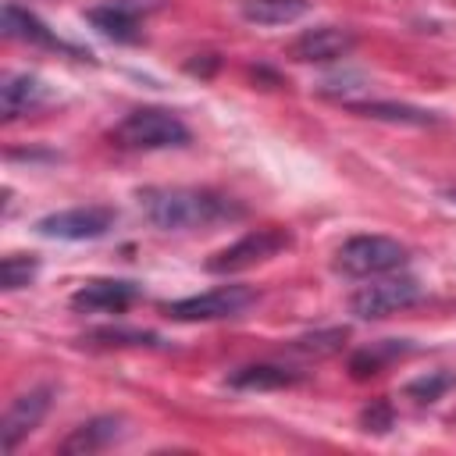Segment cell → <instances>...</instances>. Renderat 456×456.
Instances as JSON below:
<instances>
[{"label":"cell","mask_w":456,"mask_h":456,"mask_svg":"<svg viewBox=\"0 0 456 456\" xmlns=\"http://www.w3.org/2000/svg\"><path fill=\"white\" fill-rule=\"evenodd\" d=\"M256 292L249 285H217L210 292L200 296H185L164 306L167 317L175 321H224V317H239L253 306Z\"/></svg>","instance_id":"6"},{"label":"cell","mask_w":456,"mask_h":456,"mask_svg":"<svg viewBox=\"0 0 456 456\" xmlns=\"http://www.w3.org/2000/svg\"><path fill=\"white\" fill-rule=\"evenodd\" d=\"M118 214L110 207H71V210H53L36 221V232L43 239H61V242H89L103 239L114 228Z\"/></svg>","instance_id":"7"},{"label":"cell","mask_w":456,"mask_h":456,"mask_svg":"<svg viewBox=\"0 0 456 456\" xmlns=\"http://www.w3.org/2000/svg\"><path fill=\"white\" fill-rule=\"evenodd\" d=\"M139 207L146 221L160 232H196V228H214L221 221L242 217V207L235 200L210 192V189H189V185L142 189Z\"/></svg>","instance_id":"1"},{"label":"cell","mask_w":456,"mask_h":456,"mask_svg":"<svg viewBox=\"0 0 456 456\" xmlns=\"http://www.w3.org/2000/svg\"><path fill=\"white\" fill-rule=\"evenodd\" d=\"M353 32L349 28H338V25H317V28H306L296 43H292V57L296 61H306V64H324V61H338L353 50Z\"/></svg>","instance_id":"11"},{"label":"cell","mask_w":456,"mask_h":456,"mask_svg":"<svg viewBox=\"0 0 456 456\" xmlns=\"http://www.w3.org/2000/svg\"><path fill=\"white\" fill-rule=\"evenodd\" d=\"M424 299V289L417 285V278H370L367 285H360L353 296H349V310L360 317V321H378V317H388L395 310H406L413 303Z\"/></svg>","instance_id":"5"},{"label":"cell","mask_w":456,"mask_h":456,"mask_svg":"<svg viewBox=\"0 0 456 456\" xmlns=\"http://www.w3.org/2000/svg\"><path fill=\"white\" fill-rule=\"evenodd\" d=\"M310 11V0H242V18L253 25H289Z\"/></svg>","instance_id":"16"},{"label":"cell","mask_w":456,"mask_h":456,"mask_svg":"<svg viewBox=\"0 0 456 456\" xmlns=\"http://www.w3.org/2000/svg\"><path fill=\"white\" fill-rule=\"evenodd\" d=\"M452 385H456V378H452L449 370H428V374H420V378H413V381L406 385V395L417 399V403H435V399H442Z\"/></svg>","instance_id":"20"},{"label":"cell","mask_w":456,"mask_h":456,"mask_svg":"<svg viewBox=\"0 0 456 456\" xmlns=\"http://www.w3.org/2000/svg\"><path fill=\"white\" fill-rule=\"evenodd\" d=\"M346 331L342 328H331V331H321V335H306V338H296V349H306V353H335L342 346Z\"/></svg>","instance_id":"22"},{"label":"cell","mask_w":456,"mask_h":456,"mask_svg":"<svg viewBox=\"0 0 456 456\" xmlns=\"http://www.w3.org/2000/svg\"><path fill=\"white\" fill-rule=\"evenodd\" d=\"M36 271H39V260H36V256H28V253H11V256H4V264H0V281H4L7 292H14V289H25V285L36 278Z\"/></svg>","instance_id":"19"},{"label":"cell","mask_w":456,"mask_h":456,"mask_svg":"<svg viewBox=\"0 0 456 456\" xmlns=\"http://www.w3.org/2000/svg\"><path fill=\"white\" fill-rule=\"evenodd\" d=\"M403 353H410V346H403V342H395V338L374 342L370 349H363V353H356V356H353V374H356V378L378 374L385 360H395V356H403Z\"/></svg>","instance_id":"18"},{"label":"cell","mask_w":456,"mask_h":456,"mask_svg":"<svg viewBox=\"0 0 456 456\" xmlns=\"http://www.w3.org/2000/svg\"><path fill=\"white\" fill-rule=\"evenodd\" d=\"M89 342H103V346H157L160 338L153 331H125V328H100L89 335Z\"/></svg>","instance_id":"21"},{"label":"cell","mask_w":456,"mask_h":456,"mask_svg":"<svg viewBox=\"0 0 456 456\" xmlns=\"http://www.w3.org/2000/svg\"><path fill=\"white\" fill-rule=\"evenodd\" d=\"M110 139L125 150H171V146H185L189 142V125L164 107H135L128 110Z\"/></svg>","instance_id":"2"},{"label":"cell","mask_w":456,"mask_h":456,"mask_svg":"<svg viewBox=\"0 0 456 456\" xmlns=\"http://www.w3.org/2000/svg\"><path fill=\"white\" fill-rule=\"evenodd\" d=\"M299 374L289 370V367H278V363H249V367H239L228 374V385L232 388H285V385H296Z\"/></svg>","instance_id":"15"},{"label":"cell","mask_w":456,"mask_h":456,"mask_svg":"<svg viewBox=\"0 0 456 456\" xmlns=\"http://www.w3.org/2000/svg\"><path fill=\"white\" fill-rule=\"evenodd\" d=\"M410 253L399 239L388 235H353L335 253V271L346 278H378L406 267Z\"/></svg>","instance_id":"3"},{"label":"cell","mask_w":456,"mask_h":456,"mask_svg":"<svg viewBox=\"0 0 456 456\" xmlns=\"http://www.w3.org/2000/svg\"><path fill=\"white\" fill-rule=\"evenodd\" d=\"M0 96H4V118H18V114L43 107L50 100V89L36 75H7Z\"/></svg>","instance_id":"12"},{"label":"cell","mask_w":456,"mask_h":456,"mask_svg":"<svg viewBox=\"0 0 456 456\" xmlns=\"http://www.w3.org/2000/svg\"><path fill=\"white\" fill-rule=\"evenodd\" d=\"M164 0H103L96 7L86 11V18L114 43H135L139 39V25L146 14H153Z\"/></svg>","instance_id":"8"},{"label":"cell","mask_w":456,"mask_h":456,"mask_svg":"<svg viewBox=\"0 0 456 456\" xmlns=\"http://www.w3.org/2000/svg\"><path fill=\"white\" fill-rule=\"evenodd\" d=\"M50 395H53L50 388H28L18 399H11L7 413H4V449L7 452L18 449V442L39 428V420L50 410Z\"/></svg>","instance_id":"10"},{"label":"cell","mask_w":456,"mask_h":456,"mask_svg":"<svg viewBox=\"0 0 456 456\" xmlns=\"http://www.w3.org/2000/svg\"><path fill=\"white\" fill-rule=\"evenodd\" d=\"M363 424H367V431H388L392 428V410L381 403V406H374V410L363 413Z\"/></svg>","instance_id":"23"},{"label":"cell","mask_w":456,"mask_h":456,"mask_svg":"<svg viewBox=\"0 0 456 456\" xmlns=\"http://www.w3.org/2000/svg\"><path fill=\"white\" fill-rule=\"evenodd\" d=\"M142 296L139 281L128 278H89L71 292V310L78 314H121Z\"/></svg>","instance_id":"9"},{"label":"cell","mask_w":456,"mask_h":456,"mask_svg":"<svg viewBox=\"0 0 456 456\" xmlns=\"http://www.w3.org/2000/svg\"><path fill=\"white\" fill-rule=\"evenodd\" d=\"M292 246V235L278 224H267V228H253L246 232L242 239H235L232 246L217 249L210 260H207V271L210 274H235V271H246V267H256L271 256H278L281 249Z\"/></svg>","instance_id":"4"},{"label":"cell","mask_w":456,"mask_h":456,"mask_svg":"<svg viewBox=\"0 0 456 456\" xmlns=\"http://www.w3.org/2000/svg\"><path fill=\"white\" fill-rule=\"evenodd\" d=\"M4 36L7 39H21V43H36V46H53V50H71L68 43H61L32 11L18 7V4H4Z\"/></svg>","instance_id":"14"},{"label":"cell","mask_w":456,"mask_h":456,"mask_svg":"<svg viewBox=\"0 0 456 456\" xmlns=\"http://www.w3.org/2000/svg\"><path fill=\"white\" fill-rule=\"evenodd\" d=\"M349 110H360L367 118H385V121H406V125H431L438 121L431 110H420V107H406V103H349Z\"/></svg>","instance_id":"17"},{"label":"cell","mask_w":456,"mask_h":456,"mask_svg":"<svg viewBox=\"0 0 456 456\" xmlns=\"http://www.w3.org/2000/svg\"><path fill=\"white\" fill-rule=\"evenodd\" d=\"M121 417H93L86 424H78L64 442L61 452H100L107 445H114L121 438Z\"/></svg>","instance_id":"13"}]
</instances>
